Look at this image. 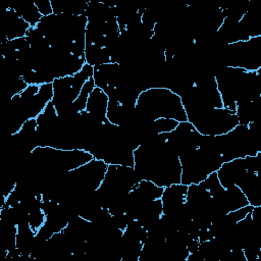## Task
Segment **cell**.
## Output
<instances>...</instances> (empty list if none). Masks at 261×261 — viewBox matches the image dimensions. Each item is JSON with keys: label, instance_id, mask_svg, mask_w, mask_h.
I'll return each instance as SVG.
<instances>
[{"label": "cell", "instance_id": "6da1fadb", "mask_svg": "<svg viewBox=\"0 0 261 261\" xmlns=\"http://www.w3.org/2000/svg\"><path fill=\"white\" fill-rule=\"evenodd\" d=\"M134 168L141 180H150L162 188L180 184L179 157L165 144L161 134L144 142L134 151Z\"/></svg>", "mask_w": 261, "mask_h": 261}, {"label": "cell", "instance_id": "7a4b0ae2", "mask_svg": "<svg viewBox=\"0 0 261 261\" xmlns=\"http://www.w3.org/2000/svg\"><path fill=\"white\" fill-rule=\"evenodd\" d=\"M223 107L236 111L238 103L252 101L261 95L256 71L224 66L215 74Z\"/></svg>", "mask_w": 261, "mask_h": 261}, {"label": "cell", "instance_id": "3957f363", "mask_svg": "<svg viewBox=\"0 0 261 261\" xmlns=\"http://www.w3.org/2000/svg\"><path fill=\"white\" fill-rule=\"evenodd\" d=\"M137 114L145 120L171 118L187 121V114L180 97L167 88L156 87L143 91L136 103Z\"/></svg>", "mask_w": 261, "mask_h": 261}, {"label": "cell", "instance_id": "277c9868", "mask_svg": "<svg viewBox=\"0 0 261 261\" xmlns=\"http://www.w3.org/2000/svg\"><path fill=\"white\" fill-rule=\"evenodd\" d=\"M140 180L132 166L108 165L104 179L94 194L102 207L109 208L124 199Z\"/></svg>", "mask_w": 261, "mask_h": 261}, {"label": "cell", "instance_id": "5b68a950", "mask_svg": "<svg viewBox=\"0 0 261 261\" xmlns=\"http://www.w3.org/2000/svg\"><path fill=\"white\" fill-rule=\"evenodd\" d=\"M181 165L180 184H200L208 175L216 172L223 159L221 154L210 147L199 146L195 150L178 156Z\"/></svg>", "mask_w": 261, "mask_h": 261}, {"label": "cell", "instance_id": "8992f818", "mask_svg": "<svg viewBox=\"0 0 261 261\" xmlns=\"http://www.w3.org/2000/svg\"><path fill=\"white\" fill-rule=\"evenodd\" d=\"M187 119L203 136H221L239 124L236 112L224 107L186 112Z\"/></svg>", "mask_w": 261, "mask_h": 261}, {"label": "cell", "instance_id": "52a82bcc", "mask_svg": "<svg viewBox=\"0 0 261 261\" xmlns=\"http://www.w3.org/2000/svg\"><path fill=\"white\" fill-rule=\"evenodd\" d=\"M215 141L223 162L254 156L259 152L248 125L238 124L226 134L215 136Z\"/></svg>", "mask_w": 261, "mask_h": 261}, {"label": "cell", "instance_id": "ba28073f", "mask_svg": "<svg viewBox=\"0 0 261 261\" xmlns=\"http://www.w3.org/2000/svg\"><path fill=\"white\" fill-rule=\"evenodd\" d=\"M222 61L224 66L257 71L261 68V36L226 45L222 51Z\"/></svg>", "mask_w": 261, "mask_h": 261}, {"label": "cell", "instance_id": "9c48e42d", "mask_svg": "<svg viewBox=\"0 0 261 261\" xmlns=\"http://www.w3.org/2000/svg\"><path fill=\"white\" fill-rule=\"evenodd\" d=\"M93 73L94 67L86 63L75 74L58 77L53 81V98L51 102L54 105L57 114H60L66 107L75 101L83 86L93 76Z\"/></svg>", "mask_w": 261, "mask_h": 261}, {"label": "cell", "instance_id": "30bf717a", "mask_svg": "<svg viewBox=\"0 0 261 261\" xmlns=\"http://www.w3.org/2000/svg\"><path fill=\"white\" fill-rule=\"evenodd\" d=\"M161 135L169 149L178 156L198 148L203 137L188 120L179 122L172 132Z\"/></svg>", "mask_w": 261, "mask_h": 261}, {"label": "cell", "instance_id": "8fae6325", "mask_svg": "<svg viewBox=\"0 0 261 261\" xmlns=\"http://www.w3.org/2000/svg\"><path fill=\"white\" fill-rule=\"evenodd\" d=\"M187 190L186 185L173 184L164 188L160 198L163 215L169 217L174 224L180 216L189 213L186 208Z\"/></svg>", "mask_w": 261, "mask_h": 261}, {"label": "cell", "instance_id": "7c38bea8", "mask_svg": "<svg viewBox=\"0 0 261 261\" xmlns=\"http://www.w3.org/2000/svg\"><path fill=\"white\" fill-rule=\"evenodd\" d=\"M93 80L95 86L101 90L110 87H120L130 79L129 70L118 63L109 62L94 67Z\"/></svg>", "mask_w": 261, "mask_h": 261}, {"label": "cell", "instance_id": "4fadbf2b", "mask_svg": "<svg viewBox=\"0 0 261 261\" xmlns=\"http://www.w3.org/2000/svg\"><path fill=\"white\" fill-rule=\"evenodd\" d=\"M1 24L2 32L4 34L2 42L25 37L28 31L31 29V25L25 22L11 7L6 8L3 12Z\"/></svg>", "mask_w": 261, "mask_h": 261}, {"label": "cell", "instance_id": "5bb4252c", "mask_svg": "<svg viewBox=\"0 0 261 261\" xmlns=\"http://www.w3.org/2000/svg\"><path fill=\"white\" fill-rule=\"evenodd\" d=\"M216 172L224 189L230 186H238L247 172L245 158H237L223 162Z\"/></svg>", "mask_w": 261, "mask_h": 261}, {"label": "cell", "instance_id": "9a60e30c", "mask_svg": "<svg viewBox=\"0 0 261 261\" xmlns=\"http://www.w3.org/2000/svg\"><path fill=\"white\" fill-rule=\"evenodd\" d=\"M108 102L109 98L106 93L100 88L95 87L89 95L85 110L97 121L105 123L108 121L106 117Z\"/></svg>", "mask_w": 261, "mask_h": 261}, {"label": "cell", "instance_id": "2e32d148", "mask_svg": "<svg viewBox=\"0 0 261 261\" xmlns=\"http://www.w3.org/2000/svg\"><path fill=\"white\" fill-rule=\"evenodd\" d=\"M53 13L68 15H85L88 1L82 0H51Z\"/></svg>", "mask_w": 261, "mask_h": 261}, {"label": "cell", "instance_id": "e0dca14e", "mask_svg": "<svg viewBox=\"0 0 261 261\" xmlns=\"http://www.w3.org/2000/svg\"><path fill=\"white\" fill-rule=\"evenodd\" d=\"M14 9V11L25 21L28 22L31 28L37 27L40 22L41 18L43 17L40 11L38 10L37 6L34 3V0H23L15 3L14 5L10 6Z\"/></svg>", "mask_w": 261, "mask_h": 261}, {"label": "cell", "instance_id": "ac0fdd59", "mask_svg": "<svg viewBox=\"0 0 261 261\" xmlns=\"http://www.w3.org/2000/svg\"><path fill=\"white\" fill-rule=\"evenodd\" d=\"M85 61L87 64L96 67L98 65L111 62V57L108 49L96 44L86 43Z\"/></svg>", "mask_w": 261, "mask_h": 261}, {"label": "cell", "instance_id": "d6986e66", "mask_svg": "<svg viewBox=\"0 0 261 261\" xmlns=\"http://www.w3.org/2000/svg\"><path fill=\"white\" fill-rule=\"evenodd\" d=\"M178 121L171 118H158L155 120H149V130L153 136L170 133L172 132L177 125Z\"/></svg>", "mask_w": 261, "mask_h": 261}, {"label": "cell", "instance_id": "ffe728a7", "mask_svg": "<svg viewBox=\"0 0 261 261\" xmlns=\"http://www.w3.org/2000/svg\"><path fill=\"white\" fill-rule=\"evenodd\" d=\"M42 203H40V204L36 205L34 208H32L28 215V220H29L30 226L36 232L45 223V220H46V214L42 208Z\"/></svg>", "mask_w": 261, "mask_h": 261}, {"label": "cell", "instance_id": "44dd1931", "mask_svg": "<svg viewBox=\"0 0 261 261\" xmlns=\"http://www.w3.org/2000/svg\"><path fill=\"white\" fill-rule=\"evenodd\" d=\"M210 194L212 198H217L221 195V193L224 191V188L221 186L217 172H213L210 175H208L203 181L200 182Z\"/></svg>", "mask_w": 261, "mask_h": 261}, {"label": "cell", "instance_id": "7402d4cb", "mask_svg": "<svg viewBox=\"0 0 261 261\" xmlns=\"http://www.w3.org/2000/svg\"><path fill=\"white\" fill-rule=\"evenodd\" d=\"M34 3L42 16H47L53 13L51 0H34Z\"/></svg>", "mask_w": 261, "mask_h": 261}]
</instances>
